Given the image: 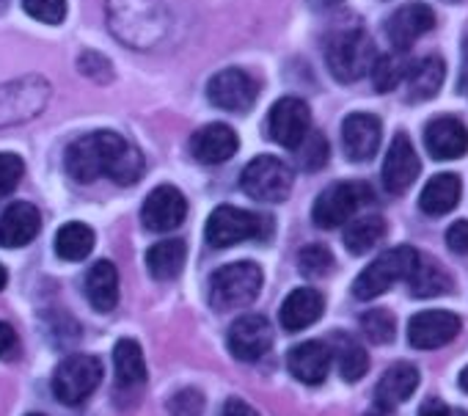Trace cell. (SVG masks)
<instances>
[{"instance_id":"3","label":"cell","mask_w":468,"mask_h":416,"mask_svg":"<svg viewBox=\"0 0 468 416\" xmlns=\"http://www.w3.org/2000/svg\"><path fill=\"white\" fill-rule=\"evenodd\" d=\"M271 235H273L271 219L251 213V210H240V207H231V204L215 207L204 229V240L212 249H229L246 240H268Z\"/></svg>"},{"instance_id":"50","label":"cell","mask_w":468,"mask_h":416,"mask_svg":"<svg viewBox=\"0 0 468 416\" xmlns=\"http://www.w3.org/2000/svg\"><path fill=\"white\" fill-rule=\"evenodd\" d=\"M6 282H9V273H6V268H4V265H0V290L6 287Z\"/></svg>"},{"instance_id":"6","label":"cell","mask_w":468,"mask_h":416,"mask_svg":"<svg viewBox=\"0 0 468 416\" xmlns=\"http://www.w3.org/2000/svg\"><path fill=\"white\" fill-rule=\"evenodd\" d=\"M419 251L413 246H397L383 251L372 265H367L358 279L353 282V295L358 301H372L378 295H383L391 284L405 282L410 276V271L419 262Z\"/></svg>"},{"instance_id":"37","label":"cell","mask_w":468,"mask_h":416,"mask_svg":"<svg viewBox=\"0 0 468 416\" xmlns=\"http://www.w3.org/2000/svg\"><path fill=\"white\" fill-rule=\"evenodd\" d=\"M361 331L367 334L369 342L386 345V342L394 339V315L388 309H369L361 317Z\"/></svg>"},{"instance_id":"20","label":"cell","mask_w":468,"mask_h":416,"mask_svg":"<svg viewBox=\"0 0 468 416\" xmlns=\"http://www.w3.org/2000/svg\"><path fill=\"white\" fill-rule=\"evenodd\" d=\"M424 146L435 160H457L468 152V130L454 116L432 119L424 127Z\"/></svg>"},{"instance_id":"25","label":"cell","mask_w":468,"mask_h":416,"mask_svg":"<svg viewBox=\"0 0 468 416\" xmlns=\"http://www.w3.org/2000/svg\"><path fill=\"white\" fill-rule=\"evenodd\" d=\"M86 298L97 312H111L119 304V271L111 260H100L86 273Z\"/></svg>"},{"instance_id":"41","label":"cell","mask_w":468,"mask_h":416,"mask_svg":"<svg viewBox=\"0 0 468 416\" xmlns=\"http://www.w3.org/2000/svg\"><path fill=\"white\" fill-rule=\"evenodd\" d=\"M20 353V336L9 323H0V358H17Z\"/></svg>"},{"instance_id":"11","label":"cell","mask_w":468,"mask_h":416,"mask_svg":"<svg viewBox=\"0 0 468 416\" xmlns=\"http://www.w3.org/2000/svg\"><path fill=\"white\" fill-rule=\"evenodd\" d=\"M260 97V83L246 69H223L209 78L207 100L229 113H249Z\"/></svg>"},{"instance_id":"38","label":"cell","mask_w":468,"mask_h":416,"mask_svg":"<svg viewBox=\"0 0 468 416\" xmlns=\"http://www.w3.org/2000/svg\"><path fill=\"white\" fill-rule=\"evenodd\" d=\"M23 9L45 26H61L67 17V0H23Z\"/></svg>"},{"instance_id":"30","label":"cell","mask_w":468,"mask_h":416,"mask_svg":"<svg viewBox=\"0 0 468 416\" xmlns=\"http://www.w3.org/2000/svg\"><path fill=\"white\" fill-rule=\"evenodd\" d=\"M94 251V229L80 224V221H72V224H64L56 235V254L67 262H80L86 260L89 254Z\"/></svg>"},{"instance_id":"8","label":"cell","mask_w":468,"mask_h":416,"mask_svg":"<svg viewBox=\"0 0 468 416\" xmlns=\"http://www.w3.org/2000/svg\"><path fill=\"white\" fill-rule=\"evenodd\" d=\"M102 380V361L97 356L72 353L53 372V394L64 405H80Z\"/></svg>"},{"instance_id":"10","label":"cell","mask_w":468,"mask_h":416,"mask_svg":"<svg viewBox=\"0 0 468 416\" xmlns=\"http://www.w3.org/2000/svg\"><path fill=\"white\" fill-rule=\"evenodd\" d=\"M50 100V83L39 75H28L0 86V124H17L42 113Z\"/></svg>"},{"instance_id":"40","label":"cell","mask_w":468,"mask_h":416,"mask_svg":"<svg viewBox=\"0 0 468 416\" xmlns=\"http://www.w3.org/2000/svg\"><path fill=\"white\" fill-rule=\"evenodd\" d=\"M171 416H201L204 413V394L198 389H182L168 400Z\"/></svg>"},{"instance_id":"9","label":"cell","mask_w":468,"mask_h":416,"mask_svg":"<svg viewBox=\"0 0 468 416\" xmlns=\"http://www.w3.org/2000/svg\"><path fill=\"white\" fill-rule=\"evenodd\" d=\"M240 187L257 201L279 204L292 190V171L284 160H279L273 155H260L243 168Z\"/></svg>"},{"instance_id":"52","label":"cell","mask_w":468,"mask_h":416,"mask_svg":"<svg viewBox=\"0 0 468 416\" xmlns=\"http://www.w3.org/2000/svg\"><path fill=\"white\" fill-rule=\"evenodd\" d=\"M28 416H45V413H28Z\"/></svg>"},{"instance_id":"39","label":"cell","mask_w":468,"mask_h":416,"mask_svg":"<svg viewBox=\"0 0 468 416\" xmlns=\"http://www.w3.org/2000/svg\"><path fill=\"white\" fill-rule=\"evenodd\" d=\"M26 174V163L15 152H0V196L12 193Z\"/></svg>"},{"instance_id":"33","label":"cell","mask_w":468,"mask_h":416,"mask_svg":"<svg viewBox=\"0 0 468 416\" xmlns=\"http://www.w3.org/2000/svg\"><path fill=\"white\" fill-rule=\"evenodd\" d=\"M331 356H336V367H339V372H342V378H345L347 383L361 380V378L367 375V369H369V356H367V350H364L356 339H350V336H336V339H334Z\"/></svg>"},{"instance_id":"1","label":"cell","mask_w":468,"mask_h":416,"mask_svg":"<svg viewBox=\"0 0 468 416\" xmlns=\"http://www.w3.org/2000/svg\"><path fill=\"white\" fill-rule=\"evenodd\" d=\"M144 155L113 130L80 135L67 149V171L80 185H89L100 176H108L116 185H135L144 176Z\"/></svg>"},{"instance_id":"27","label":"cell","mask_w":468,"mask_h":416,"mask_svg":"<svg viewBox=\"0 0 468 416\" xmlns=\"http://www.w3.org/2000/svg\"><path fill=\"white\" fill-rule=\"evenodd\" d=\"M460 193H463V182L457 174H435L421 196H419V207L427 216H446L460 204Z\"/></svg>"},{"instance_id":"35","label":"cell","mask_w":468,"mask_h":416,"mask_svg":"<svg viewBox=\"0 0 468 416\" xmlns=\"http://www.w3.org/2000/svg\"><path fill=\"white\" fill-rule=\"evenodd\" d=\"M295 157H298V165L303 171H320L325 163H328V141L323 133L317 130H309L306 138L295 146Z\"/></svg>"},{"instance_id":"14","label":"cell","mask_w":468,"mask_h":416,"mask_svg":"<svg viewBox=\"0 0 468 416\" xmlns=\"http://www.w3.org/2000/svg\"><path fill=\"white\" fill-rule=\"evenodd\" d=\"M187 219V201L174 185L154 187L141 210V221L149 232H174Z\"/></svg>"},{"instance_id":"12","label":"cell","mask_w":468,"mask_h":416,"mask_svg":"<svg viewBox=\"0 0 468 416\" xmlns=\"http://www.w3.org/2000/svg\"><path fill=\"white\" fill-rule=\"evenodd\" d=\"M312 130V111L298 97H282L268 113V135L287 149H295Z\"/></svg>"},{"instance_id":"4","label":"cell","mask_w":468,"mask_h":416,"mask_svg":"<svg viewBox=\"0 0 468 416\" xmlns=\"http://www.w3.org/2000/svg\"><path fill=\"white\" fill-rule=\"evenodd\" d=\"M262 290V268L257 262H229L209 276V306L231 312L254 304Z\"/></svg>"},{"instance_id":"43","label":"cell","mask_w":468,"mask_h":416,"mask_svg":"<svg viewBox=\"0 0 468 416\" xmlns=\"http://www.w3.org/2000/svg\"><path fill=\"white\" fill-rule=\"evenodd\" d=\"M78 67H80L83 75H89V78H94V80H100V78H97L100 69H102L105 75H111V64H108V59H102L100 53H83L80 61H78Z\"/></svg>"},{"instance_id":"31","label":"cell","mask_w":468,"mask_h":416,"mask_svg":"<svg viewBox=\"0 0 468 416\" xmlns=\"http://www.w3.org/2000/svg\"><path fill=\"white\" fill-rule=\"evenodd\" d=\"M113 364H116V378L122 386H141L146 380V361H144L138 342L119 339L113 347Z\"/></svg>"},{"instance_id":"44","label":"cell","mask_w":468,"mask_h":416,"mask_svg":"<svg viewBox=\"0 0 468 416\" xmlns=\"http://www.w3.org/2000/svg\"><path fill=\"white\" fill-rule=\"evenodd\" d=\"M419 416H468L465 411H457V408H449L446 402H441V400H427L424 405H421V411H419Z\"/></svg>"},{"instance_id":"42","label":"cell","mask_w":468,"mask_h":416,"mask_svg":"<svg viewBox=\"0 0 468 416\" xmlns=\"http://www.w3.org/2000/svg\"><path fill=\"white\" fill-rule=\"evenodd\" d=\"M446 243L454 254H468V221H454L446 229Z\"/></svg>"},{"instance_id":"18","label":"cell","mask_w":468,"mask_h":416,"mask_svg":"<svg viewBox=\"0 0 468 416\" xmlns=\"http://www.w3.org/2000/svg\"><path fill=\"white\" fill-rule=\"evenodd\" d=\"M238 146H240L238 133L220 122H212V124L196 130L190 138V155L204 165H220V163L231 160Z\"/></svg>"},{"instance_id":"34","label":"cell","mask_w":468,"mask_h":416,"mask_svg":"<svg viewBox=\"0 0 468 416\" xmlns=\"http://www.w3.org/2000/svg\"><path fill=\"white\" fill-rule=\"evenodd\" d=\"M408 61H405V56L402 53H388V56H378L375 59V64H372V69H369V75H372V86H375V91H380V94H386V91H394L402 80H405V75H408Z\"/></svg>"},{"instance_id":"5","label":"cell","mask_w":468,"mask_h":416,"mask_svg":"<svg viewBox=\"0 0 468 416\" xmlns=\"http://www.w3.org/2000/svg\"><path fill=\"white\" fill-rule=\"evenodd\" d=\"M375 59H378L375 45L364 28H345V31L334 34L325 45L328 69L339 83L361 80L372 69Z\"/></svg>"},{"instance_id":"51","label":"cell","mask_w":468,"mask_h":416,"mask_svg":"<svg viewBox=\"0 0 468 416\" xmlns=\"http://www.w3.org/2000/svg\"><path fill=\"white\" fill-rule=\"evenodd\" d=\"M443 4H460V0H443Z\"/></svg>"},{"instance_id":"29","label":"cell","mask_w":468,"mask_h":416,"mask_svg":"<svg viewBox=\"0 0 468 416\" xmlns=\"http://www.w3.org/2000/svg\"><path fill=\"white\" fill-rule=\"evenodd\" d=\"M405 282H408V290L413 298H438L452 290V276L438 262H430L421 257Z\"/></svg>"},{"instance_id":"49","label":"cell","mask_w":468,"mask_h":416,"mask_svg":"<svg viewBox=\"0 0 468 416\" xmlns=\"http://www.w3.org/2000/svg\"><path fill=\"white\" fill-rule=\"evenodd\" d=\"M460 389H463V391H468V367L460 372Z\"/></svg>"},{"instance_id":"48","label":"cell","mask_w":468,"mask_h":416,"mask_svg":"<svg viewBox=\"0 0 468 416\" xmlns=\"http://www.w3.org/2000/svg\"><path fill=\"white\" fill-rule=\"evenodd\" d=\"M364 416H394V408H383V405H372V411H367Z\"/></svg>"},{"instance_id":"47","label":"cell","mask_w":468,"mask_h":416,"mask_svg":"<svg viewBox=\"0 0 468 416\" xmlns=\"http://www.w3.org/2000/svg\"><path fill=\"white\" fill-rule=\"evenodd\" d=\"M342 0H309V6L312 9H317V12H325V9H334V6H339Z\"/></svg>"},{"instance_id":"36","label":"cell","mask_w":468,"mask_h":416,"mask_svg":"<svg viewBox=\"0 0 468 416\" xmlns=\"http://www.w3.org/2000/svg\"><path fill=\"white\" fill-rule=\"evenodd\" d=\"M298 265H301V273H303V276L320 279V276L331 273V268H334V254H331L328 246L312 243V246H306V249L298 254Z\"/></svg>"},{"instance_id":"13","label":"cell","mask_w":468,"mask_h":416,"mask_svg":"<svg viewBox=\"0 0 468 416\" xmlns=\"http://www.w3.org/2000/svg\"><path fill=\"white\" fill-rule=\"evenodd\" d=\"M229 350L238 361H257L273 345V328L262 315H243L229 328Z\"/></svg>"},{"instance_id":"32","label":"cell","mask_w":468,"mask_h":416,"mask_svg":"<svg viewBox=\"0 0 468 416\" xmlns=\"http://www.w3.org/2000/svg\"><path fill=\"white\" fill-rule=\"evenodd\" d=\"M386 238V221L380 216H364L345 227V249L350 254H367Z\"/></svg>"},{"instance_id":"15","label":"cell","mask_w":468,"mask_h":416,"mask_svg":"<svg viewBox=\"0 0 468 416\" xmlns=\"http://www.w3.org/2000/svg\"><path fill=\"white\" fill-rule=\"evenodd\" d=\"M460 325H463L460 317L452 312H441V309L419 312L408 323V342L416 350H435L449 345L460 334Z\"/></svg>"},{"instance_id":"2","label":"cell","mask_w":468,"mask_h":416,"mask_svg":"<svg viewBox=\"0 0 468 416\" xmlns=\"http://www.w3.org/2000/svg\"><path fill=\"white\" fill-rule=\"evenodd\" d=\"M108 15L111 31L127 48H152L165 26L157 0H108Z\"/></svg>"},{"instance_id":"19","label":"cell","mask_w":468,"mask_h":416,"mask_svg":"<svg viewBox=\"0 0 468 416\" xmlns=\"http://www.w3.org/2000/svg\"><path fill=\"white\" fill-rule=\"evenodd\" d=\"M342 146L353 163H367L380 149V119L372 113H350L342 124Z\"/></svg>"},{"instance_id":"17","label":"cell","mask_w":468,"mask_h":416,"mask_svg":"<svg viewBox=\"0 0 468 416\" xmlns=\"http://www.w3.org/2000/svg\"><path fill=\"white\" fill-rule=\"evenodd\" d=\"M419 171H421V163H419V155H416L410 138L405 133H397L391 146H388V155L383 160V185H386V190L394 193V196L405 193L416 182Z\"/></svg>"},{"instance_id":"23","label":"cell","mask_w":468,"mask_h":416,"mask_svg":"<svg viewBox=\"0 0 468 416\" xmlns=\"http://www.w3.org/2000/svg\"><path fill=\"white\" fill-rule=\"evenodd\" d=\"M325 312V301L317 290L312 287H298L292 290L284 304H282V312H279V320L284 325V331L295 334V331H303L309 328L312 323H317Z\"/></svg>"},{"instance_id":"24","label":"cell","mask_w":468,"mask_h":416,"mask_svg":"<svg viewBox=\"0 0 468 416\" xmlns=\"http://www.w3.org/2000/svg\"><path fill=\"white\" fill-rule=\"evenodd\" d=\"M419 386V369L408 361H399L394 367H388L383 372V378L375 386V405L383 408H397L405 400H410V394Z\"/></svg>"},{"instance_id":"45","label":"cell","mask_w":468,"mask_h":416,"mask_svg":"<svg viewBox=\"0 0 468 416\" xmlns=\"http://www.w3.org/2000/svg\"><path fill=\"white\" fill-rule=\"evenodd\" d=\"M220 416H260L246 400H240V397H231L226 405H223V413Z\"/></svg>"},{"instance_id":"21","label":"cell","mask_w":468,"mask_h":416,"mask_svg":"<svg viewBox=\"0 0 468 416\" xmlns=\"http://www.w3.org/2000/svg\"><path fill=\"white\" fill-rule=\"evenodd\" d=\"M331 361H334L331 347H328L325 342H320V339L301 342V345H295V347L290 350V356H287L290 372H292L301 383H306V386H320V383L328 378V372H331Z\"/></svg>"},{"instance_id":"46","label":"cell","mask_w":468,"mask_h":416,"mask_svg":"<svg viewBox=\"0 0 468 416\" xmlns=\"http://www.w3.org/2000/svg\"><path fill=\"white\" fill-rule=\"evenodd\" d=\"M460 91L468 94V39L463 45V72H460Z\"/></svg>"},{"instance_id":"7","label":"cell","mask_w":468,"mask_h":416,"mask_svg":"<svg viewBox=\"0 0 468 416\" xmlns=\"http://www.w3.org/2000/svg\"><path fill=\"white\" fill-rule=\"evenodd\" d=\"M367 201H372V187L367 182H336L317 196L312 221L320 229H336L347 224Z\"/></svg>"},{"instance_id":"16","label":"cell","mask_w":468,"mask_h":416,"mask_svg":"<svg viewBox=\"0 0 468 416\" xmlns=\"http://www.w3.org/2000/svg\"><path fill=\"white\" fill-rule=\"evenodd\" d=\"M435 28V15L427 4H408L402 9H397L388 23H386V37L394 45L397 53H405L413 48L416 39H421L424 34H430Z\"/></svg>"},{"instance_id":"26","label":"cell","mask_w":468,"mask_h":416,"mask_svg":"<svg viewBox=\"0 0 468 416\" xmlns=\"http://www.w3.org/2000/svg\"><path fill=\"white\" fill-rule=\"evenodd\" d=\"M446 78V64L438 56H427L421 61H416L413 67H408L405 75V86H408V100L410 102H424L432 100Z\"/></svg>"},{"instance_id":"28","label":"cell","mask_w":468,"mask_h":416,"mask_svg":"<svg viewBox=\"0 0 468 416\" xmlns=\"http://www.w3.org/2000/svg\"><path fill=\"white\" fill-rule=\"evenodd\" d=\"M185 257H187V249L182 240H163V243H154L149 251H146V271L152 279L157 282H171L182 273V265H185Z\"/></svg>"},{"instance_id":"22","label":"cell","mask_w":468,"mask_h":416,"mask_svg":"<svg viewBox=\"0 0 468 416\" xmlns=\"http://www.w3.org/2000/svg\"><path fill=\"white\" fill-rule=\"evenodd\" d=\"M39 229H42V216L37 207L28 201H15L0 216V246L6 249L28 246L39 235Z\"/></svg>"}]
</instances>
